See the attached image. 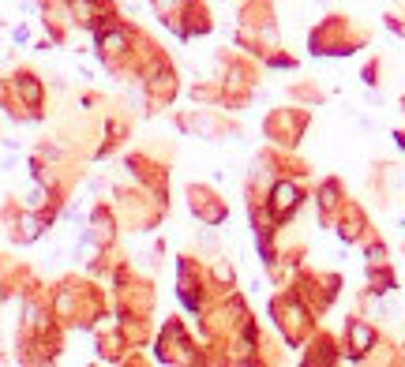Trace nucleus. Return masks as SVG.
I'll list each match as a JSON object with an SVG mask.
<instances>
[{"mask_svg": "<svg viewBox=\"0 0 405 367\" xmlns=\"http://www.w3.org/2000/svg\"><path fill=\"white\" fill-rule=\"evenodd\" d=\"M338 203V184H323V191H319V206H334Z\"/></svg>", "mask_w": 405, "mask_h": 367, "instance_id": "nucleus-5", "label": "nucleus"}, {"mask_svg": "<svg viewBox=\"0 0 405 367\" xmlns=\"http://www.w3.org/2000/svg\"><path fill=\"white\" fill-rule=\"evenodd\" d=\"M8 82H12V94L19 98V105L31 113V120H42V109H45V82L34 68H15L12 75H8Z\"/></svg>", "mask_w": 405, "mask_h": 367, "instance_id": "nucleus-1", "label": "nucleus"}, {"mask_svg": "<svg viewBox=\"0 0 405 367\" xmlns=\"http://www.w3.org/2000/svg\"><path fill=\"white\" fill-rule=\"evenodd\" d=\"M349 345H353L356 356L368 352V348L375 345V330L368 326V323H353V326H349Z\"/></svg>", "mask_w": 405, "mask_h": 367, "instance_id": "nucleus-4", "label": "nucleus"}, {"mask_svg": "<svg viewBox=\"0 0 405 367\" xmlns=\"http://www.w3.org/2000/svg\"><path fill=\"white\" fill-rule=\"evenodd\" d=\"M368 259H372V266H379V262L386 259V251H383L379 244H372V247H368Z\"/></svg>", "mask_w": 405, "mask_h": 367, "instance_id": "nucleus-6", "label": "nucleus"}, {"mask_svg": "<svg viewBox=\"0 0 405 367\" xmlns=\"http://www.w3.org/2000/svg\"><path fill=\"white\" fill-rule=\"evenodd\" d=\"M12 38H15V42H26V38H31V30H26V26H15Z\"/></svg>", "mask_w": 405, "mask_h": 367, "instance_id": "nucleus-7", "label": "nucleus"}, {"mask_svg": "<svg viewBox=\"0 0 405 367\" xmlns=\"http://www.w3.org/2000/svg\"><path fill=\"white\" fill-rule=\"evenodd\" d=\"M297 206H300V188H297V184H293V180H278V184H274L270 199H266V210H270L274 222H285Z\"/></svg>", "mask_w": 405, "mask_h": 367, "instance_id": "nucleus-2", "label": "nucleus"}, {"mask_svg": "<svg viewBox=\"0 0 405 367\" xmlns=\"http://www.w3.org/2000/svg\"><path fill=\"white\" fill-rule=\"evenodd\" d=\"M188 195H191V210H196V217H203V222H207V225H218V222H225V214H229V210H225L222 203H218V199L210 195V191H199V188H191Z\"/></svg>", "mask_w": 405, "mask_h": 367, "instance_id": "nucleus-3", "label": "nucleus"}]
</instances>
